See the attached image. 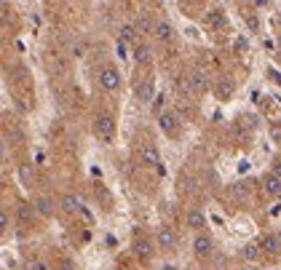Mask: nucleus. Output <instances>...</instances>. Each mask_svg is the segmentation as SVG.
Instances as JSON below:
<instances>
[{
  "mask_svg": "<svg viewBox=\"0 0 281 270\" xmlns=\"http://www.w3.org/2000/svg\"><path fill=\"white\" fill-rule=\"evenodd\" d=\"M94 134H97L102 142H113V137H115V118L107 112H102L94 118Z\"/></svg>",
  "mask_w": 281,
  "mask_h": 270,
  "instance_id": "obj_1",
  "label": "nucleus"
},
{
  "mask_svg": "<svg viewBox=\"0 0 281 270\" xmlns=\"http://www.w3.org/2000/svg\"><path fill=\"white\" fill-rule=\"evenodd\" d=\"M99 86L104 88V91H118V86H121V73H118V70H115V67H102L99 70Z\"/></svg>",
  "mask_w": 281,
  "mask_h": 270,
  "instance_id": "obj_2",
  "label": "nucleus"
},
{
  "mask_svg": "<svg viewBox=\"0 0 281 270\" xmlns=\"http://www.w3.org/2000/svg\"><path fill=\"white\" fill-rule=\"evenodd\" d=\"M139 161H142V163H147L150 169H156V171L161 174V177H163V171H166V169H163V163H161L158 150H156L153 145H142V150H139Z\"/></svg>",
  "mask_w": 281,
  "mask_h": 270,
  "instance_id": "obj_3",
  "label": "nucleus"
},
{
  "mask_svg": "<svg viewBox=\"0 0 281 270\" xmlns=\"http://www.w3.org/2000/svg\"><path fill=\"white\" fill-rule=\"evenodd\" d=\"M193 252H196V257H212V252H214V241L209 238V236H204V233H196V238H193Z\"/></svg>",
  "mask_w": 281,
  "mask_h": 270,
  "instance_id": "obj_4",
  "label": "nucleus"
},
{
  "mask_svg": "<svg viewBox=\"0 0 281 270\" xmlns=\"http://www.w3.org/2000/svg\"><path fill=\"white\" fill-rule=\"evenodd\" d=\"M158 128H161L166 137H174V134H177V115L169 112V110H163V112L158 115Z\"/></svg>",
  "mask_w": 281,
  "mask_h": 270,
  "instance_id": "obj_5",
  "label": "nucleus"
},
{
  "mask_svg": "<svg viewBox=\"0 0 281 270\" xmlns=\"http://www.w3.org/2000/svg\"><path fill=\"white\" fill-rule=\"evenodd\" d=\"M46 64H49V73H51L54 78H67V75H70V67H67V62L62 59L59 54H51Z\"/></svg>",
  "mask_w": 281,
  "mask_h": 270,
  "instance_id": "obj_6",
  "label": "nucleus"
},
{
  "mask_svg": "<svg viewBox=\"0 0 281 270\" xmlns=\"http://www.w3.org/2000/svg\"><path fill=\"white\" fill-rule=\"evenodd\" d=\"M156 236H158V243H161V249H177V233H174L171 228L161 225Z\"/></svg>",
  "mask_w": 281,
  "mask_h": 270,
  "instance_id": "obj_7",
  "label": "nucleus"
},
{
  "mask_svg": "<svg viewBox=\"0 0 281 270\" xmlns=\"http://www.w3.org/2000/svg\"><path fill=\"white\" fill-rule=\"evenodd\" d=\"M206 21H209V27H212V30H225L228 27V16H225V11H222V8L206 11Z\"/></svg>",
  "mask_w": 281,
  "mask_h": 270,
  "instance_id": "obj_8",
  "label": "nucleus"
},
{
  "mask_svg": "<svg viewBox=\"0 0 281 270\" xmlns=\"http://www.w3.org/2000/svg\"><path fill=\"white\" fill-rule=\"evenodd\" d=\"M174 35H177V32H174V27L169 25V21H156V32H153V38L156 40H161V43H171L174 40Z\"/></svg>",
  "mask_w": 281,
  "mask_h": 270,
  "instance_id": "obj_9",
  "label": "nucleus"
},
{
  "mask_svg": "<svg viewBox=\"0 0 281 270\" xmlns=\"http://www.w3.org/2000/svg\"><path fill=\"white\" fill-rule=\"evenodd\" d=\"M137 99H139V102H150V99H156L153 78H142V83H137Z\"/></svg>",
  "mask_w": 281,
  "mask_h": 270,
  "instance_id": "obj_10",
  "label": "nucleus"
},
{
  "mask_svg": "<svg viewBox=\"0 0 281 270\" xmlns=\"http://www.w3.org/2000/svg\"><path fill=\"white\" fill-rule=\"evenodd\" d=\"M260 249L268 252V254H281V233H271V236H265Z\"/></svg>",
  "mask_w": 281,
  "mask_h": 270,
  "instance_id": "obj_11",
  "label": "nucleus"
},
{
  "mask_svg": "<svg viewBox=\"0 0 281 270\" xmlns=\"http://www.w3.org/2000/svg\"><path fill=\"white\" fill-rule=\"evenodd\" d=\"M263 187H265V193L271 198H281V179L276 177V174H265V177H263Z\"/></svg>",
  "mask_w": 281,
  "mask_h": 270,
  "instance_id": "obj_12",
  "label": "nucleus"
},
{
  "mask_svg": "<svg viewBox=\"0 0 281 270\" xmlns=\"http://www.w3.org/2000/svg\"><path fill=\"white\" fill-rule=\"evenodd\" d=\"M134 27H137V35H153L156 32V21L150 19L147 14H139L134 19Z\"/></svg>",
  "mask_w": 281,
  "mask_h": 270,
  "instance_id": "obj_13",
  "label": "nucleus"
},
{
  "mask_svg": "<svg viewBox=\"0 0 281 270\" xmlns=\"http://www.w3.org/2000/svg\"><path fill=\"white\" fill-rule=\"evenodd\" d=\"M190 83H193V88H196V94H204L206 88H209V80H206V73L204 70H190Z\"/></svg>",
  "mask_w": 281,
  "mask_h": 270,
  "instance_id": "obj_14",
  "label": "nucleus"
},
{
  "mask_svg": "<svg viewBox=\"0 0 281 270\" xmlns=\"http://www.w3.org/2000/svg\"><path fill=\"white\" fill-rule=\"evenodd\" d=\"M134 59L139 64H150V62H153V49H150L147 43H137L134 46Z\"/></svg>",
  "mask_w": 281,
  "mask_h": 270,
  "instance_id": "obj_15",
  "label": "nucleus"
},
{
  "mask_svg": "<svg viewBox=\"0 0 281 270\" xmlns=\"http://www.w3.org/2000/svg\"><path fill=\"white\" fill-rule=\"evenodd\" d=\"M62 209L67 211V214H78V211H80V214H86V209L80 206V201H78L75 195H64V198H62ZM86 217H89V214H86Z\"/></svg>",
  "mask_w": 281,
  "mask_h": 270,
  "instance_id": "obj_16",
  "label": "nucleus"
},
{
  "mask_svg": "<svg viewBox=\"0 0 281 270\" xmlns=\"http://www.w3.org/2000/svg\"><path fill=\"white\" fill-rule=\"evenodd\" d=\"M204 225H206L204 211H198V209H190V211H187V228H190V230H201Z\"/></svg>",
  "mask_w": 281,
  "mask_h": 270,
  "instance_id": "obj_17",
  "label": "nucleus"
},
{
  "mask_svg": "<svg viewBox=\"0 0 281 270\" xmlns=\"http://www.w3.org/2000/svg\"><path fill=\"white\" fill-rule=\"evenodd\" d=\"M35 209H38L43 217H54V201H51V198H46V195L35 198Z\"/></svg>",
  "mask_w": 281,
  "mask_h": 270,
  "instance_id": "obj_18",
  "label": "nucleus"
},
{
  "mask_svg": "<svg viewBox=\"0 0 281 270\" xmlns=\"http://www.w3.org/2000/svg\"><path fill=\"white\" fill-rule=\"evenodd\" d=\"M134 252L142 257V260H147V257L153 254V246H150V241H145V238H137L134 241Z\"/></svg>",
  "mask_w": 281,
  "mask_h": 270,
  "instance_id": "obj_19",
  "label": "nucleus"
},
{
  "mask_svg": "<svg viewBox=\"0 0 281 270\" xmlns=\"http://www.w3.org/2000/svg\"><path fill=\"white\" fill-rule=\"evenodd\" d=\"M230 190H233V195H236V201H247L249 198V185L247 182H236Z\"/></svg>",
  "mask_w": 281,
  "mask_h": 270,
  "instance_id": "obj_20",
  "label": "nucleus"
},
{
  "mask_svg": "<svg viewBox=\"0 0 281 270\" xmlns=\"http://www.w3.org/2000/svg\"><path fill=\"white\" fill-rule=\"evenodd\" d=\"M118 35H121V40L132 43V40H137V27H134V25H121Z\"/></svg>",
  "mask_w": 281,
  "mask_h": 270,
  "instance_id": "obj_21",
  "label": "nucleus"
},
{
  "mask_svg": "<svg viewBox=\"0 0 281 270\" xmlns=\"http://www.w3.org/2000/svg\"><path fill=\"white\" fill-rule=\"evenodd\" d=\"M260 246H257V243H247V246H244V249H241V257H244V260H257V257H260Z\"/></svg>",
  "mask_w": 281,
  "mask_h": 270,
  "instance_id": "obj_22",
  "label": "nucleus"
},
{
  "mask_svg": "<svg viewBox=\"0 0 281 270\" xmlns=\"http://www.w3.org/2000/svg\"><path fill=\"white\" fill-rule=\"evenodd\" d=\"M244 19H247L249 30H257V27H260V21H257V16H254V14H244Z\"/></svg>",
  "mask_w": 281,
  "mask_h": 270,
  "instance_id": "obj_23",
  "label": "nucleus"
},
{
  "mask_svg": "<svg viewBox=\"0 0 281 270\" xmlns=\"http://www.w3.org/2000/svg\"><path fill=\"white\" fill-rule=\"evenodd\" d=\"M0 228H3V230H8V211H6V209L0 211Z\"/></svg>",
  "mask_w": 281,
  "mask_h": 270,
  "instance_id": "obj_24",
  "label": "nucleus"
},
{
  "mask_svg": "<svg viewBox=\"0 0 281 270\" xmlns=\"http://www.w3.org/2000/svg\"><path fill=\"white\" fill-rule=\"evenodd\" d=\"M30 270H49L46 262H30Z\"/></svg>",
  "mask_w": 281,
  "mask_h": 270,
  "instance_id": "obj_25",
  "label": "nucleus"
},
{
  "mask_svg": "<svg viewBox=\"0 0 281 270\" xmlns=\"http://www.w3.org/2000/svg\"><path fill=\"white\" fill-rule=\"evenodd\" d=\"M30 177H32V169H30V166H21V179H25V182H27Z\"/></svg>",
  "mask_w": 281,
  "mask_h": 270,
  "instance_id": "obj_26",
  "label": "nucleus"
},
{
  "mask_svg": "<svg viewBox=\"0 0 281 270\" xmlns=\"http://www.w3.org/2000/svg\"><path fill=\"white\" fill-rule=\"evenodd\" d=\"M273 174H276V177L281 179V158H278V161L273 163Z\"/></svg>",
  "mask_w": 281,
  "mask_h": 270,
  "instance_id": "obj_27",
  "label": "nucleus"
},
{
  "mask_svg": "<svg viewBox=\"0 0 281 270\" xmlns=\"http://www.w3.org/2000/svg\"><path fill=\"white\" fill-rule=\"evenodd\" d=\"M19 211H21V217H25V219H30V209H27L25 204H21V209H19Z\"/></svg>",
  "mask_w": 281,
  "mask_h": 270,
  "instance_id": "obj_28",
  "label": "nucleus"
},
{
  "mask_svg": "<svg viewBox=\"0 0 281 270\" xmlns=\"http://www.w3.org/2000/svg\"><path fill=\"white\" fill-rule=\"evenodd\" d=\"M161 270H177V267H174V265H163Z\"/></svg>",
  "mask_w": 281,
  "mask_h": 270,
  "instance_id": "obj_29",
  "label": "nucleus"
},
{
  "mask_svg": "<svg viewBox=\"0 0 281 270\" xmlns=\"http://www.w3.org/2000/svg\"><path fill=\"white\" fill-rule=\"evenodd\" d=\"M241 270H252V267H241Z\"/></svg>",
  "mask_w": 281,
  "mask_h": 270,
  "instance_id": "obj_30",
  "label": "nucleus"
},
{
  "mask_svg": "<svg viewBox=\"0 0 281 270\" xmlns=\"http://www.w3.org/2000/svg\"><path fill=\"white\" fill-rule=\"evenodd\" d=\"M278 25H281V16H278Z\"/></svg>",
  "mask_w": 281,
  "mask_h": 270,
  "instance_id": "obj_31",
  "label": "nucleus"
},
{
  "mask_svg": "<svg viewBox=\"0 0 281 270\" xmlns=\"http://www.w3.org/2000/svg\"><path fill=\"white\" fill-rule=\"evenodd\" d=\"M278 43H281V38H278Z\"/></svg>",
  "mask_w": 281,
  "mask_h": 270,
  "instance_id": "obj_32",
  "label": "nucleus"
}]
</instances>
